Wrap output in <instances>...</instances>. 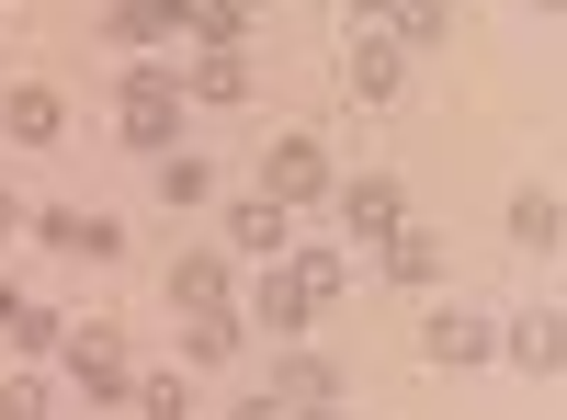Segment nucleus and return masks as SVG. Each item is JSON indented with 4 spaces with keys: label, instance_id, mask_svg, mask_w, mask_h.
Instances as JSON below:
<instances>
[{
    "label": "nucleus",
    "instance_id": "nucleus-8",
    "mask_svg": "<svg viewBox=\"0 0 567 420\" xmlns=\"http://www.w3.org/2000/svg\"><path fill=\"white\" fill-rule=\"evenodd\" d=\"M239 318H250V330H272V341H307L318 296H307V285H296L284 262H261V273H250V296H239Z\"/></svg>",
    "mask_w": 567,
    "mask_h": 420
},
{
    "label": "nucleus",
    "instance_id": "nucleus-11",
    "mask_svg": "<svg viewBox=\"0 0 567 420\" xmlns=\"http://www.w3.org/2000/svg\"><path fill=\"white\" fill-rule=\"evenodd\" d=\"M171 307H182V318L239 307V262H227V250H171Z\"/></svg>",
    "mask_w": 567,
    "mask_h": 420
},
{
    "label": "nucleus",
    "instance_id": "nucleus-12",
    "mask_svg": "<svg viewBox=\"0 0 567 420\" xmlns=\"http://www.w3.org/2000/svg\"><path fill=\"white\" fill-rule=\"evenodd\" d=\"M499 352L523 363V376H556V363H567V307H511L499 318Z\"/></svg>",
    "mask_w": 567,
    "mask_h": 420
},
{
    "label": "nucleus",
    "instance_id": "nucleus-4",
    "mask_svg": "<svg viewBox=\"0 0 567 420\" xmlns=\"http://www.w3.org/2000/svg\"><path fill=\"white\" fill-rule=\"evenodd\" d=\"M329 216H341L363 250H386L398 227H409V182H398V171H352L341 194H329Z\"/></svg>",
    "mask_w": 567,
    "mask_h": 420
},
{
    "label": "nucleus",
    "instance_id": "nucleus-16",
    "mask_svg": "<svg viewBox=\"0 0 567 420\" xmlns=\"http://www.w3.org/2000/svg\"><path fill=\"white\" fill-rule=\"evenodd\" d=\"M499 227H511V250H567V205L545 194V182H523V194L499 205Z\"/></svg>",
    "mask_w": 567,
    "mask_h": 420
},
{
    "label": "nucleus",
    "instance_id": "nucleus-24",
    "mask_svg": "<svg viewBox=\"0 0 567 420\" xmlns=\"http://www.w3.org/2000/svg\"><path fill=\"white\" fill-rule=\"evenodd\" d=\"M136 420H194V398H182V363H171V376H136Z\"/></svg>",
    "mask_w": 567,
    "mask_h": 420
},
{
    "label": "nucleus",
    "instance_id": "nucleus-29",
    "mask_svg": "<svg viewBox=\"0 0 567 420\" xmlns=\"http://www.w3.org/2000/svg\"><path fill=\"white\" fill-rule=\"evenodd\" d=\"M284 420H341V409H284Z\"/></svg>",
    "mask_w": 567,
    "mask_h": 420
},
{
    "label": "nucleus",
    "instance_id": "nucleus-28",
    "mask_svg": "<svg viewBox=\"0 0 567 420\" xmlns=\"http://www.w3.org/2000/svg\"><path fill=\"white\" fill-rule=\"evenodd\" d=\"M227 420H284V398H227Z\"/></svg>",
    "mask_w": 567,
    "mask_h": 420
},
{
    "label": "nucleus",
    "instance_id": "nucleus-27",
    "mask_svg": "<svg viewBox=\"0 0 567 420\" xmlns=\"http://www.w3.org/2000/svg\"><path fill=\"white\" fill-rule=\"evenodd\" d=\"M23 227H34V205L12 194V182H0V239H23Z\"/></svg>",
    "mask_w": 567,
    "mask_h": 420
},
{
    "label": "nucleus",
    "instance_id": "nucleus-10",
    "mask_svg": "<svg viewBox=\"0 0 567 420\" xmlns=\"http://www.w3.org/2000/svg\"><path fill=\"white\" fill-rule=\"evenodd\" d=\"M103 34L125 58H159L171 34H194V0H103Z\"/></svg>",
    "mask_w": 567,
    "mask_h": 420
},
{
    "label": "nucleus",
    "instance_id": "nucleus-30",
    "mask_svg": "<svg viewBox=\"0 0 567 420\" xmlns=\"http://www.w3.org/2000/svg\"><path fill=\"white\" fill-rule=\"evenodd\" d=\"M534 12H567V0H534Z\"/></svg>",
    "mask_w": 567,
    "mask_h": 420
},
{
    "label": "nucleus",
    "instance_id": "nucleus-13",
    "mask_svg": "<svg viewBox=\"0 0 567 420\" xmlns=\"http://www.w3.org/2000/svg\"><path fill=\"white\" fill-rule=\"evenodd\" d=\"M0 136H12V148H58V136H69V103H58L45 80H12V91H0Z\"/></svg>",
    "mask_w": 567,
    "mask_h": 420
},
{
    "label": "nucleus",
    "instance_id": "nucleus-17",
    "mask_svg": "<svg viewBox=\"0 0 567 420\" xmlns=\"http://www.w3.org/2000/svg\"><path fill=\"white\" fill-rule=\"evenodd\" d=\"M239 341H250V318H239V307H205V318H182V363H194V376L239 363Z\"/></svg>",
    "mask_w": 567,
    "mask_h": 420
},
{
    "label": "nucleus",
    "instance_id": "nucleus-22",
    "mask_svg": "<svg viewBox=\"0 0 567 420\" xmlns=\"http://www.w3.org/2000/svg\"><path fill=\"white\" fill-rule=\"evenodd\" d=\"M159 205H171V216H182V205H216V171H205L194 148H171V160H159Z\"/></svg>",
    "mask_w": 567,
    "mask_h": 420
},
{
    "label": "nucleus",
    "instance_id": "nucleus-26",
    "mask_svg": "<svg viewBox=\"0 0 567 420\" xmlns=\"http://www.w3.org/2000/svg\"><path fill=\"white\" fill-rule=\"evenodd\" d=\"M398 12H409V0H352V34H386Z\"/></svg>",
    "mask_w": 567,
    "mask_h": 420
},
{
    "label": "nucleus",
    "instance_id": "nucleus-14",
    "mask_svg": "<svg viewBox=\"0 0 567 420\" xmlns=\"http://www.w3.org/2000/svg\"><path fill=\"white\" fill-rule=\"evenodd\" d=\"M58 341H69V318H58V307H45V296H12V285H0V352H23V363H45Z\"/></svg>",
    "mask_w": 567,
    "mask_h": 420
},
{
    "label": "nucleus",
    "instance_id": "nucleus-5",
    "mask_svg": "<svg viewBox=\"0 0 567 420\" xmlns=\"http://www.w3.org/2000/svg\"><path fill=\"white\" fill-rule=\"evenodd\" d=\"M420 352H432L443 376H465V363H499V318H488V307H420Z\"/></svg>",
    "mask_w": 567,
    "mask_h": 420
},
{
    "label": "nucleus",
    "instance_id": "nucleus-6",
    "mask_svg": "<svg viewBox=\"0 0 567 420\" xmlns=\"http://www.w3.org/2000/svg\"><path fill=\"white\" fill-rule=\"evenodd\" d=\"M34 239L69 250V262H125V216H91V205H34Z\"/></svg>",
    "mask_w": 567,
    "mask_h": 420
},
{
    "label": "nucleus",
    "instance_id": "nucleus-25",
    "mask_svg": "<svg viewBox=\"0 0 567 420\" xmlns=\"http://www.w3.org/2000/svg\"><path fill=\"white\" fill-rule=\"evenodd\" d=\"M0 420H45V376L23 363V376H0Z\"/></svg>",
    "mask_w": 567,
    "mask_h": 420
},
{
    "label": "nucleus",
    "instance_id": "nucleus-7",
    "mask_svg": "<svg viewBox=\"0 0 567 420\" xmlns=\"http://www.w3.org/2000/svg\"><path fill=\"white\" fill-rule=\"evenodd\" d=\"M261 398H284V409H341V363H329V352H307V341H272Z\"/></svg>",
    "mask_w": 567,
    "mask_h": 420
},
{
    "label": "nucleus",
    "instance_id": "nucleus-18",
    "mask_svg": "<svg viewBox=\"0 0 567 420\" xmlns=\"http://www.w3.org/2000/svg\"><path fill=\"white\" fill-rule=\"evenodd\" d=\"M352 91H363V103H398V91H409V45L398 34H352Z\"/></svg>",
    "mask_w": 567,
    "mask_h": 420
},
{
    "label": "nucleus",
    "instance_id": "nucleus-31",
    "mask_svg": "<svg viewBox=\"0 0 567 420\" xmlns=\"http://www.w3.org/2000/svg\"><path fill=\"white\" fill-rule=\"evenodd\" d=\"M239 12H261V0H239Z\"/></svg>",
    "mask_w": 567,
    "mask_h": 420
},
{
    "label": "nucleus",
    "instance_id": "nucleus-1",
    "mask_svg": "<svg viewBox=\"0 0 567 420\" xmlns=\"http://www.w3.org/2000/svg\"><path fill=\"white\" fill-rule=\"evenodd\" d=\"M182 58H125V80H114V136L136 160H171L182 148Z\"/></svg>",
    "mask_w": 567,
    "mask_h": 420
},
{
    "label": "nucleus",
    "instance_id": "nucleus-2",
    "mask_svg": "<svg viewBox=\"0 0 567 420\" xmlns=\"http://www.w3.org/2000/svg\"><path fill=\"white\" fill-rule=\"evenodd\" d=\"M58 363H69V387H80L91 409H136V352H125V330H114V318L69 330V341H58Z\"/></svg>",
    "mask_w": 567,
    "mask_h": 420
},
{
    "label": "nucleus",
    "instance_id": "nucleus-20",
    "mask_svg": "<svg viewBox=\"0 0 567 420\" xmlns=\"http://www.w3.org/2000/svg\"><path fill=\"white\" fill-rule=\"evenodd\" d=\"M284 273H296V285H307L318 307H341V296H352V250H318V239H296V250H284Z\"/></svg>",
    "mask_w": 567,
    "mask_h": 420
},
{
    "label": "nucleus",
    "instance_id": "nucleus-3",
    "mask_svg": "<svg viewBox=\"0 0 567 420\" xmlns=\"http://www.w3.org/2000/svg\"><path fill=\"white\" fill-rule=\"evenodd\" d=\"M261 194H272L284 216H307V205H329V194H341V171H329V148H318L307 125H284L272 148H261Z\"/></svg>",
    "mask_w": 567,
    "mask_h": 420
},
{
    "label": "nucleus",
    "instance_id": "nucleus-23",
    "mask_svg": "<svg viewBox=\"0 0 567 420\" xmlns=\"http://www.w3.org/2000/svg\"><path fill=\"white\" fill-rule=\"evenodd\" d=\"M386 34L409 45V58H420V45H454V0H409V12H398Z\"/></svg>",
    "mask_w": 567,
    "mask_h": 420
},
{
    "label": "nucleus",
    "instance_id": "nucleus-9",
    "mask_svg": "<svg viewBox=\"0 0 567 420\" xmlns=\"http://www.w3.org/2000/svg\"><path fill=\"white\" fill-rule=\"evenodd\" d=\"M227 262H239V273H261V262H284V250H296V216H284L272 194H250V205H227V239H216Z\"/></svg>",
    "mask_w": 567,
    "mask_h": 420
},
{
    "label": "nucleus",
    "instance_id": "nucleus-21",
    "mask_svg": "<svg viewBox=\"0 0 567 420\" xmlns=\"http://www.w3.org/2000/svg\"><path fill=\"white\" fill-rule=\"evenodd\" d=\"M250 23H261V12H239V0H194V34H182V45H205V58H239Z\"/></svg>",
    "mask_w": 567,
    "mask_h": 420
},
{
    "label": "nucleus",
    "instance_id": "nucleus-15",
    "mask_svg": "<svg viewBox=\"0 0 567 420\" xmlns=\"http://www.w3.org/2000/svg\"><path fill=\"white\" fill-rule=\"evenodd\" d=\"M374 273H386L398 296H443V239H420V227H398V239L374 250Z\"/></svg>",
    "mask_w": 567,
    "mask_h": 420
},
{
    "label": "nucleus",
    "instance_id": "nucleus-19",
    "mask_svg": "<svg viewBox=\"0 0 567 420\" xmlns=\"http://www.w3.org/2000/svg\"><path fill=\"white\" fill-rule=\"evenodd\" d=\"M182 103H250V58H205V45H194V58H182Z\"/></svg>",
    "mask_w": 567,
    "mask_h": 420
}]
</instances>
